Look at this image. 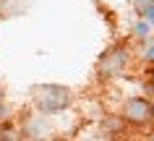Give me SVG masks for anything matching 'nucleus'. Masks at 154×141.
Masks as SVG:
<instances>
[{
    "instance_id": "2",
    "label": "nucleus",
    "mask_w": 154,
    "mask_h": 141,
    "mask_svg": "<svg viewBox=\"0 0 154 141\" xmlns=\"http://www.w3.org/2000/svg\"><path fill=\"white\" fill-rule=\"evenodd\" d=\"M131 66V52L125 44H118L112 50H107L102 58L97 60V76L110 78V76H120L125 73V68Z\"/></svg>"
},
{
    "instance_id": "9",
    "label": "nucleus",
    "mask_w": 154,
    "mask_h": 141,
    "mask_svg": "<svg viewBox=\"0 0 154 141\" xmlns=\"http://www.w3.org/2000/svg\"><path fill=\"white\" fill-rule=\"evenodd\" d=\"M144 18L149 21V24H154V8L152 11H144Z\"/></svg>"
},
{
    "instance_id": "8",
    "label": "nucleus",
    "mask_w": 154,
    "mask_h": 141,
    "mask_svg": "<svg viewBox=\"0 0 154 141\" xmlns=\"http://www.w3.org/2000/svg\"><path fill=\"white\" fill-rule=\"evenodd\" d=\"M146 60L154 66V44H149V50H146Z\"/></svg>"
},
{
    "instance_id": "3",
    "label": "nucleus",
    "mask_w": 154,
    "mask_h": 141,
    "mask_svg": "<svg viewBox=\"0 0 154 141\" xmlns=\"http://www.w3.org/2000/svg\"><path fill=\"white\" fill-rule=\"evenodd\" d=\"M123 120L131 125H149L154 120V105L146 97H131L123 102Z\"/></svg>"
},
{
    "instance_id": "10",
    "label": "nucleus",
    "mask_w": 154,
    "mask_h": 141,
    "mask_svg": "<svg viewBox=\"0 0 154 141\" xmlns=\"http://www.w3.org/2000/svg\"><path fill=\"white\" fill-rule=\"evenodd\" d=\"M0 110H3V94H0Z\"/></svg>"
},
{
    "instance_id": "6",
    "label": "nucleus",
    "mask_w": 154,
    "mask_h": 141,
    "mask_svg": "<svg viewBox=\"0 0 154 141\" xmlns=\"http://www.w3.org/2000/svg\"><path fill=\"white\" fill-rule=\"evenodd\" d=\"M136 5H138V11L144 13V11H152L154 8V0H136Z\"/></svg>"
},
{
    "instance_id": "11",
    "label": "nucleus",
    "mask_w": 154,
    "mask_h": 141,
    "mask_svg": "<svg viewBox=\"0 0 154 141\" xmlns=\"http://www.w3.org/2000/svg\"><path fill=\"white\" fill-rule=\"evenodd\" d=\"M152 141H154V139H152Z\"/></svg>"
},
{
    "instance_id": "1",
    "label": "nucleus",
    "mask_w": 154,
    "mask_h": 141,
    "mask_svg": "<svg viewBox=\"0 0 154 141\" xmlns=\"http://www.w3.org/2000/svg\"><path fill=\"white\" fill-rule=\"evenodd\" d=\"M32 102L39 112L52 115V112H63V110L71 107L73 94L63 84H37L32 89Z\"/></svg>"
},
{
    "instance_id": "7",
    "label": "nucleus",
    "mask_w": 154,
    "mask_h": 141,
    "mask_svg": "<svg viewBox=\"0 0 154 141\" xmlns=\"http://www.w3.org/2000/svg\"><path fill=\"white\" fill-rule=\"evenodd\" d=\"M146 84H149V91L154 94V68L149 71V78H146Z\"/></svg>"
},
{
    "instance_id": "5",
    "label": "nucleus",
    "mask_w": 154,
    "mask_h": 141,
    "mask_svg": "<svg viewBox=\"0 0 154 141\" xmlns=\"http://www.w3.org/2000/svg\"><path fill=\"white\" fill-rule=\"evenodd\" d=\"M149 29H152V26H149V21H138V24H136V34H138V37H146V34H149Z\"/></svg>"
},
{
    "instance_id": "4",
    "label": "nucleus",
    "mask_w": 154,
    "mask_h": 141,
    "mask_svg": "<svg viewBox=\"0 0 154 141\" xmlns=\"http://www.w3.org/2000/svg\"><path fill=\"white\" fill-rule=\"evenodd\" d=\"M45 112H39V115H32L29 118V120H26V125H24V133H29V136H34V139H37V136H39V133L37 131H52V128H50V123L47 120H45ZM42 139H47V136H45V133H42Z\"/></svg>"
}]
</instances>
